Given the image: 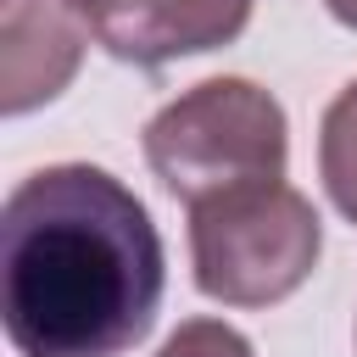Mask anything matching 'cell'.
Returning <instances> with one entry per match:
<instances>
[{
  "label": "cell",
  "mask_w": 357,
  "mask_h": 357,
  "mask_svg": "<svg viewBox=\"0 0 357 357\" xmlns=\"http://www.w3.org/2000/svg\"><path fill=\"white\" fill-rule=\"evenodd\" d=\"M167 290L145 201L106 167L28 173L0 212V324L17 357H123Z\"/></svg>",
  "instance_id": "obj_1"
},
{
  "label": "cell",
  "mask_w": 357,
  "mask_h": 357,
  "mask_svg": "<svg viewBox=\"0 0 357 357\" xmlns=\"http://www.w3.org/2000/svg\"><path fill=\"white\" fill-rule=\"evenodd\" d=\"M145 162L173 201L195 206L257 178H284L290 123L262 84L206 78L145 123Z\"/></svg>",
  "instance_id": "obj_2"
},
{
  "label": "cell",
  "mask_w": 357,
  "mask_h": 357,
  "mask_svg": "<svg viewBox=\"0 0 357 357\" xmlns=\"http://www.w3.org/2000/svg\"><path fill=\"white\" fill-rule=\"evenodd\" d=\"M318 212L284 178H257L190 206L195 290L223 307H273L296 296L318 268Z\"/></svg>",
  "instance_id": "obj_3"
},
{
  "label": "cell",
  "mask_w": 357,
  "mask_h": 357,
  "mask_svg": "<svg viewBox=\"0 0 357 357\" xmlns=\"http://www.w3.org/2000/svg\"><path fill=\"white\" fill-rule=\"evenodd\" d=\"M251 6L257 0H73L84 28L106 50L145 73L240 39Z\"/></svg>",
  "instance_id": "obj_4"
},
{
  "label": "cell",
  "mask_w": 357,
  "mask_h": 357,
  "mask_svg": "<svg viewBox=\"0 0 357 357\" xmlns=\"http://www.w3.org/2000/svg\"><path fill=\"white\" fill-rule=\"evenodd\" d=\"M84 17L73 0H6V39H0V106L22 117L56 100L78 61H84Z\"/></svg>",
  "instance_id": "obj_5"
},
{
  "label": "cell",
  "mask_w": 357,
  "mask_h": 357,
  "mask_svg": "<svg viewBox=\"0 0 357 357\" xmlns=\"http://www.w3.org/2000/svg\"><path fill=\"white\" fill-rule=\"evenodd\" d=\"M318 173L346 223H357V78L329 100L318 128Z\"/></svg>",
  "instance_id": "obj_6"
},
{
  "label": "cell",
  "mask_w": 357,
  "mask_h": 357,
  "mask_svg": "<svg viewBox=\"0 0 357 357\" xmlns=\"http://www.w3.org/2000/svg\"><path fill=\"white\" fill-rule=\"evenodd\" d=\"M156 357H257V351H251V340L240 329H229L218 318H190V324H178L167 335V346Z\"/></svg>",
  "instance_id": "obj_7"
},
{
  "label": "cell",
  "mask_w": 357,
  "mask_h": 357,
  "mask_svg": "<svg viewBox=\"0 0 357 357\" xmlns=\"http://www.w3.org/2000/svg\"><path fill=\"white\" fill-rule=\"evenodd\" d=\"M324 6H329V17H335V22L357 28V0H324Z\"/></svg>",
  "instance_id": "obj_8"
}]
</instances>
